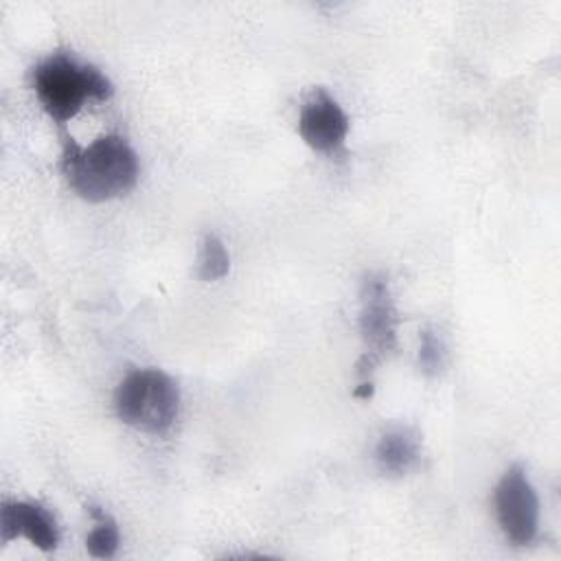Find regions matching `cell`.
Returning a JSON list of instances; mask_svg holds the SVG:
<instances>
[{
	"label": "cell",
	"instance_id": "6da1fadb",
	"mask_svg": "<svg viewBox=\"0 0 561 561\" xmlns=\"http://www.w3.org/2000/svg\"><path fill=\"white\" fill-rule=\"evenodd\" d=\"M61 169L72 191L88 202L121 197L138 182V156L116 134L101 136L88 147L70 142L64 151Z\"/></svg>",
	"mask_w": 561,
	"mask_h": 561
},
{
	"label": "cell",
	"instance_id": "7a4b0ae2",
	"mask_svg": "<svg viewBox=\"0 0 561 561\" xmlns=\"http://www.w3.org/2000/svg\"><path fill=\"white\" fill-rule=\"evenodd\" d=\"M33 88L46 114L57 123L70 121L85 101H107L114 92L112 81L96 66L64 53L50 55L33 68Z\"/></svg>",
	"mask_w": 561,
	"mask_h": 561
},
{
	"label": "cell",
	"instance_id": "3957f363",
	"mask_svg": "<svg viewBox=\"0 0 561 561\" xmlns=\"http://www.w3.org/2000/svg\"><path fill=\"white\" fill-rule=\"evenodd\" d=\"M116 416L140 432L164 434L178 419L180 390L158 368H138L121 379L114 392Z\"/></svg>",
	"mask_w": 561,
	"mask_h": 561
},
{
	"label": "cell",
	"instance_id": "277c9868",
	"mask_svg": "<svg viewBox=\"0 0 561 561\" xmlns=\"http://www.w3.org/2000/svg\"><path fill=\"white\" fill-rule=\"evenodd\" d=\"M495 515L504 537L515 546H526L537 537L539 500L519 465L504 471L495 486Z\"/></svg>",
	"mask_w": 561,
	"mask_h": 561
},
{
	"label": "cell",
	"instance_id": "5b68a950",
	"mask_svg": "<svg viewBox=\"0 0 561 561\" xmlns=\"http://www.w3.org/2000/svg\"><path fill=\"white\" fill-rule=\"evenodd\" d=\"M359 331L366 344L364 362L377 364L397 348V309L390 296L388 278L370 272L362 280Z\"/></svg>",
	"mask_w": 561,
	"mask_h": 561
},
{
	"label": "cell",
	"instance_id": "8992f818",
	"mask_svg": "<svg viewBox=\"0 0 561 561\" xmlns=\"http://www.w3.org/2000/svg\"><path fill=\"white\" fill-rule=\"evenodd\" d=\"M298 134L311 149L333 153L346 140L348 116L329 92L316 90L300 110Z\"/></svg>",
	"mask_w": 561,
	"mask_h": 561
},
{
	"label": "cell",
	"instance_id": "52a82bcc",
	"mask_svg": "<svg viewBox=\"0 0 561 561\" xmlns=\"http://www.w3.org/2000/svg\"><path fill=\"white\" fill-rule=\"evenodd\" d=\"M0 530L4 543L24 537L44 552L55 550L59 543V528L53 513L37 502H7L0 515Z\"/></svg>",
	"mask_w": 561,
	"mask_h": 561
},
{
	"label": "cell",
	"instance_id": "ba28073f",
	"mask_svg": "<svg viewBox=\"0 0 561 561\" xmlns=\"http://www.w3.org/2000/svg\"><path fill=\"white\" fill-rule=\"evenodd\" d=\"M421 458L419 434L410 427H392L381 434L375 447V460L381 473L386 476H405L410 473Z\"/></svg>",
	"mask_w": 561,
	"mask_h": 561
},
{
	"label": "cell",
	"instance_id": "9c48e42d",
	"mask_svg": "<svg viewBox=\"0 0 561 561\" xmlns=\"http://www.w3.org/2000/svg\"><path fill=\"white\" fill-rule=\"evenodd\" d=\"M230 270V256L224 241L215 234H206L197 256V276L202 280L224 278Z\"/></svg>",
	"mask_w": 561,
	"mask_h": 561
},
{
	"label": "cell",
	"instance_id": "30bf717a",
	"mask_svg": "<svg viewBox=\"0 0 561 561\" xmlns=\"http://www.w3.org/2000/svg\"><path fill=\"white\" fill-rule=\"evenodd\" d=\"M96 524L85 537V548L94 559H112L118 550V526L116 522L101 511H92Z\"/></svg>",
	"mask_w": 561,
	"mask_h": 561
},
{
	"label": "cell",
	"instance_id": "8fae6325",
	"mask_svg": "<svg viewBox=\"0 0 561 561\" xmlns=\"http://www.w3.org/2000/svg\"><path fill=\"white\" fill-rule=\"evenodd\" d=\"M447 364V344L443 335L434 327H425L421 333V346H419V366L425 375L434 377L443 373Z\"/></svg>",
	"mask_w": 561,
	"mask_h": 561
}]
</instances>
